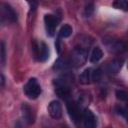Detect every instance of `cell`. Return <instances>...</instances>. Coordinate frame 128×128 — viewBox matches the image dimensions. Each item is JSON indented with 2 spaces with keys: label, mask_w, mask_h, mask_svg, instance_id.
Instances as JSON below:
<instances>
[{
  "label": "cell",
  "mask_w": 128,
  "mask_h": 128,
  "mask_svg": "<svg viewBox=\"0 0 128 128\" xmlns=\"http://www.w3.org/2000/svg\"><path fill=\"white\" fill-rule=\"evenodd\" d=\"M87 56H88V53H87V50L82 47V46H76L72 52H71V55H70V65L71 66H74V67H80L82 66L86 60H87Z\"/></svg>",
  "instance_id": "1"
},
{
  "label": "cell",
  "mask_w": 128,
  "mask_h": 128,
  "mask_svg": "<svg viewBox=\"0 0 128 128\" xmlns=\"http://www.w3.org/2000/svg\"><path fill=\"white\" fill-rule=\"evenodd\" d=\"M23 90H24L25 95L28 98H30V99H36V98H38L40 96L41 92H42L41 86L38 83V81H37L36 78H30L28 80V82L25 84Z\"/></svg>",
  "instance_id": "2"
},
{
  "label": "cell",
  "mask_w": 128,
  "mask_h": 128,
  "mask_svg": "<svg viewBox=\"0 0 128 128\" xmlns=\"http://www.w3.org/2000/svg\"><path fill=\"white\" fill-rule=\"evenodd\" d=\"M0 21L2 23H14L17 21L16 12L7 3L0 5Z\"/></svg>",
  "instance_id": "3"
},
{
  "label": "cell",
  "mask_w": 128,
  "mask_h": 128,
  "mask_svg": "<svg viewBox=\"0 0 128 128\" xmlns=\"http://www.w3.org/2000/svg\"><path fill=\"white\" fill-rule=\"evenodd\" d=\"M54 86H55V93L59 97L63 99H67L70 96L71 88H70L69 81L66 78L56 79L54 81Z\"/></svg>",
  "instance_id": "4"
},
{
  "label": "cell",
  "mask_w": 128,
  "mask_h": 128,
  "mask_svg": "<svg viewBox=\"0 0 128 128\" xmlns=\"http://www.w3.org/2000/svg\"><path fill=\"white\" fill-rule=\"evenodd\" d=\"M66 108H67V111H68V114H69L71 120L75 124H78L82 119V112H81L82 108L79 106L78 103H76L74 101H67Z\"/></svg>",
  "instance_id": "5"
},
{
  "label": "cell",
  "mask_w": 128,
  "mask_h": 128,
  "mask_svg": "<svg viewBox=\"0 0 128 128\" xmlns=\"http://www.w3.org/2000/svg\"><path fill=\"white\" fill-rule=\"evenodd\" d=\"M44 23H45V28H46V32L47 35L49 36H53L56 30V27L58 26L59 23V19L52 14H46L44 16Z\"/></svg>",
  "instance_id": "6"
},
{
  "label": "cell",
  "mask_w": 128,
  "mask_h": 128,
  "mask_svg": "<svg viewBox=\"0 0 128 128\" xmlns=\"http://www.w3.org/2000/svg\"><path fill=\"white\" fill-rule=\"evenodd\" d=\"M35 54L40 62H45L49 58V47L44 42H40L35 45Z\"/></svg>",
  "instance_id": "7"
},
{
  "label": "cell",
  "mask_w": 128,
  "mask_h": 128,
  "mask_svg": "<svg viewBox=\"0 0 128 128\" xmlns=\"http://www.w3.org/2000/svg\"><path fill=\"white\" fill-rule=\"evenodd\" d=\"M83 124L86 128H94L97 125V121H96V117L93 114V112L89 109H83L82 112V119Z\"/></svg>",
  "instance_id": "8"
},
{
  "label": "cell",
  "mask_w": 128,
  "mask_h": 128,
  "mask_svg": "<svg viewBox=\"0 0 128 128\" xmlns=\"http://www.w3.org/2000/svg\"><path fill=\"white\" fill-rule=\"evenodd\" d=\"M48 113L53 119H59L62 116V106L59 101L53 100L48 105Z\"/></svg>",
  "instance_id": "9"
},
{
  "label": "cell",
  "mask_w": 128,
  "mask_h": 128,
  "mask_svg": "<svg viewBox=\"0 0 128 128\" xmlns=\"http://www.w3.org/2000/svg\"><path fill=\"white\" fill-rule=\"evenodd\" d=\"M21 113H22V118H23V120H24L27 124H32V123H34L35 114H34L32 108H31L28 104H26V103L22 104V106H21Z\"/></svg>",
  "instance_id": "10"
},
{
  "label": "cell",
  "mask_w": 128,
  "mask_h": 128,
  "mask_svg": "<svg viewBox=\"0 0 128 128\" xmlns=\"http://www.w3.org/2000/svg\"><path fill=\"white\" fill-rule=\"evenodd\" d=\"M105 45L107 47V49L110 52L113 53H119L125 50V45L123 42L119 41V40H109V41H105Z\"/></svg>",
  "instance_id": "11"
},
{
  "label": "cell",
  "mask_w": 128,
  "mask_h": 128,
  "mask_svg": "<svg viewBox=\"0 0 128 128\" xmlns=\"http://www.w3.org/2000/svg\"><path fill=\"white\" fill-rule=\"evenodd\" d=\"M123 65V60L122 59H114L112 62H110L107 66V71L110 74H116L120 71Z\"/></svg>",
  "instance_id": "12"
},
{
  "label": "cell",
  "mask_w": 128,
  "mask_h": 128,
  "mask_svg": "<svg viewBox=\"0 0 128 128\" xmlns=\"http://www.w3.org/2000/svg\"><path fill=\"white\" fill-rule=\"evenodd\" d=\"M79 82L81 84H84V85H87V84H90V83L93 82V79H92V68H87L80 74Z\"/></svg>",
  "instance_id": "13"
},
{
  "label": "cell",
  "mask_w": 128,
  "mask_h": 128,
  "mask_svg": "<svg viewBox=\"0 0 128 128\" xmlns=\"http://www.w3.org/2000/svg\"><path fill=\"white\" fill-rule=\"evenodd\" d=\"M70 66H71V65H70L69 60L63 59V58H59V59L55 62L53 68L56 69V70H58V71H65V70H67Z\"/></svg>",
  "instance_id": "14"
},
{
  "label": "cell",
  "mask_w": 128,
  "mask_h": 128,
  "mask_svg": "<svg viewBox=\"0 0 128 128\" xmlns=\"http://www.w3.org/2000/svg\"><path fill=\"white\" fill-rule=\"evenodd\" d=\"M103 57V52L102 50L99 48V47H95L92 52H91V55H90V62L91 63H96L98 62L99 60H101Z\"/></svg>",
  "instance_id": "15"
},
{
  "label": "cell",
  "mask_w": 128,
  "mask_h": 128,
  "mask_svg": "<svg viewBox=\"0 0 128 128\" xmlns=\"http://www.w3.org/2000/svg\"><path fill=\"white\" fill-rule=\"evenodd\" d=\"M72 27L68 24H65L61 27L60 31H59V37L61 38H68L71 34H72Z\"/></svg>",
  "instance_id": "16"
},
{
  "label": "cell",
  "mask_w": 128,
  "mask_h": 128,
  "mask_svg": "<svg viewBox=\"0 0 128 128\" xmlns=\"http://www.w3.org/2000/svg\"><path fill=\"white\" fill-rule=\"evenodd\" d=\"M0 60L2 65H5L6 63V45L4 41L0 42Z\"/></svg>",
  "instance_id": "17"
},
{
  "label": "cell",
  "mask_w": 128,
  "mask_h": 128,
  "mask_svg": "<svg viewBox=\"0 0 128 128\" xmlns=\"http://www.w3.org/2000/svg\"><path fill=\"white\" fill-rule=\"evenodd\" d=\"M113 6L115 8L118 9H122V10H127V1L126 0H115L113 2Z\"/></svg>",
  "instance_id": "18"
},
{
  "label": "cell",
  "mask_w": 128,
  "mask_h": 128,
  "mask_svg": "<svg viewBox=\"0 0 128 128\" xmlns=\"http://www.w3.org/2000/svg\"><path fill=\"white\" fill-rule=\"evenodd\" d=\"M127 92L124 91V90H117L116 91V97L117 99L119 100H122V101H126L127 100Z\"/></svg>",
  "instance_id": "19"
},
{
  "label": "cell",
  "mask_w": 128,
  "mask_h": 128,
  "mask_svg": "<svg viewBox=\"0 0 128 128\" xmlns=\"http://www.w3.org/2000/svg\"><path fill=\"white\" fill-rule=\"evenodd\" d=\"M93 10H94V6H93V4H90V5H88V6L86 7V9H85V14H86L87 16H90V15L92 14Z\"/></svg>",
  "instance_id": "20"
},
{
  "label": "cell",
  "mask_w": 128,
  "mask_h": 128,
  "mask_svg": "<svg viewBox=\"0 0 128 128\" xmlns=\"http://www.w3.org/2000/svg\"><path fill=\"white\" fill-rule=\"evenodd\" d=\"M116 112H117L118 114H122L124 117H126V109H125V108L117 107V108H116Z\"/></svg>",
  "instance_id": "21"
},
{
  "label": "cell",
  "mask_w": 128,
  "mask_h": 128,
  "mask_svg": "<svg viewBox=\"0 0 128 128\" xmlns=\"http://www.w3.org/2000/svg\"><path fill=\"white\" fill-rule=\"evenodd\" d=\"M3 84H4V77L2 73H0V85H3Z\"/></svg>",
  "instance_id": "22"
}]
</instances>
